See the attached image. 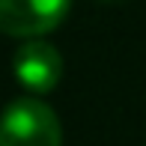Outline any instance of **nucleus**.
<instances>
[{
	"label": "nucleus",
	"instance_id": "nucleus-1",
	"mask_svg": "<svg viewBox=\"0 0 146 146\" xmlns=\"http://www.w3.org/2000/svg\"><path fill=\"white\" fill-rule=\"evenodd\" d=\"M0 146H63V125L48 102L21 96L0 113Z\"/></svg>",
	"mask_w": 146,
	"mask_h": 146
},
{
	"label": "nucleus",
	"instance_id": "nucleus-2",
	"mask_svg": "<svg viewBox=\"0 0 146 146\" xmlns=\"http://www.w3.org/2000/svg\"><path fill=\"white\" fill-rule=\"evenodd\" d=\"M72 0H0V33L18 39H42L60 27Z\"/></svg>",
	"mask_w": 146,
	"mask_h": 146
},
{
	"label": "nucleus",
	"instance_id": "nucleus-3",
	"mask_svg": "<svg viewBox=\"0 0 146 146\" xmlns=\"http://www.w3.org/2000/svg\"><path fill=\"white\" fill-rule=\"evenodd\" d=\"M15 78L21 81V87L33 92V96H45L60 84L63 78V57L51 42L45 39H27L21 48L15 51L12 60Z\"/></svg>",
	"mask_w": 146,
	"mask_h": 146
}]
</instances>
